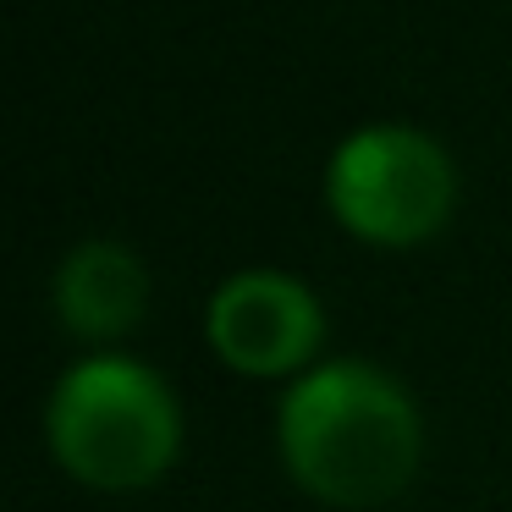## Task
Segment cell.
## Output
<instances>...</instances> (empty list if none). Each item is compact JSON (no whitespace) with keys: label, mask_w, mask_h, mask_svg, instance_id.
<instances>
[{"label":"cell","mask_w":512,"mask_h":512,"mask_svg":"<svg viewBox=\"0 0 512 512\" xmlns=\"http://www.w3.org/2000/svg\"><path fill=\"white\" fill-rule=\"evenodd\" d=\"M276 446L303 496L336 512H369L419 479L424 419L397 375L369 358H331L287 386Z\"/></svg>","instance_id":"obj_1"},{"label":"cell","mask_w":512,"mask_h":512,"mask_svg":"<svg viewBox=\"0 0 512 512\" xmlns=\"http://www.w3.org/2000/svg\"><path fill=\"white\" fill-rule=\"evenodd\" d=\"M45 446L78 485L127 496L182 457V402L166 375L127 353H89L50 386Z\"/></svg>","instance_id":"obj_2"},{"label":"cell","mask_w":512,"mask_h":512,"mask_svg":"<svg viewBox=\"0 0 512 512\" xmlns=\"http://www.w3.org/2000/svg\"><path fill=\"white\" fill-rule=\"evenodd\" d=\"M325 204L358 243H430L452 221L457 204L452 155L419 127H364L336 144L331 166H325Z\"/></svg>","instance_id":"obj_3"},{"label":"cell","mask_w":512,"mask_h":512,"mask_svg":"<svg viewBox=\"0 0 512 512\" xmlns=\"http://www.w3.org/2000/svg\"><path fill=\"white\" fill-rule=\"evenodd\" d=\"M204 342L243 380H298L320 364L325 309L287 270H237L204 303Z\"/></svg>","instance_id":"obj_4"},{"label":"cell","mask_w":512,"mask_h":512,"mask_svg":"<svg viewBox=\"0 0 512 512\" xmlns=\"http://www.w3.org/2000/svg\"><path fill=\"white\" fill-rule=\"evenodd\" d=\"M56 320L67 336L111 353V342L133 336L149 314V270L116 237H89L56 265Z\"/></svg>","instance_id":"obj_5"}]
</instances>
